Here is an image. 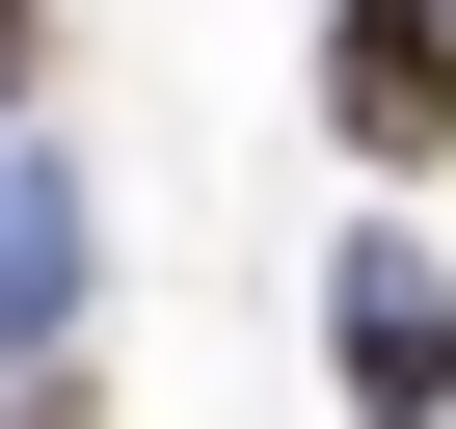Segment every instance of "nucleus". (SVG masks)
Masks as SVG:
<instances>
[{"mask_svg":"<svg viewBox=\"0 0 456 429\" xmlns=\"http://www.w3.org/2000/svg\"><path fill=\"white\" fill-rule=\"evenodd\" d=\"M28 54H54V28H28V0H0V81H28Z\"/></svg>","mask_w":456,"mask_h":429,"instance_id":"nucleus-2","label":"nucleus"},{"mask_svg":"<svg viewBox=\"0 0 456 429\" xmlns=\"http://www.w3.org/2000/svg\"><path fill=\"white\" fill-rule=\"evenodd\" d=\"M322 134L349 161H456V0H349L322 28Z\"/></svg>","mask_w":456,"mask_h":429,"instance_id":"nucleus-1","label":"nucleus"},{"mask_svg":"<svg viewBox=\"0 0 456 429\" xmlns=\"http://www.w3.org/2000/svg\"><path fill=\"white\" fill-rule=\"evenodd\" d=\"M0 429H81V402H0Z\"/></svg>","mask_w":456,"mask_h":429,"instance_id":"nucleus-3","label":"nucleus"}]
</instances>
